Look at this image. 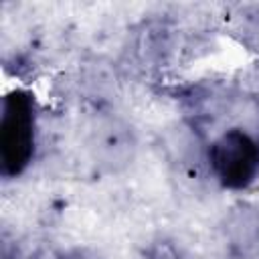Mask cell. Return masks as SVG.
<instances>
[{"mask_svg": "<svg viewBox=\"0 0 259 259\" xmlns=\"http://www.w3.org/2000/svg\"><path fill=\"white\" fill-rule=\"evenodd\" d=\"M36 144V105L34 95L14 89L2 99L0 113V166L2 176H20L34 156Z\"/></svg>", "mask_w": 259, "mask_h": 259, "instance_id": "obj_1", "label": "cell"}, {"mask_svg": "<svg viewBox=\"0 0 259 259\" xmlns=\"http://www.w3.org/2000/svg\"><path fill=\"white\" fill-rule=\"evenodd\" d=\"M214 178L229 190H245L259 176V142L241 127L225 130L208 146Z\"/></svg>", "mask_w": 259, "mask_h": 259, "instance_id": "obj_2", "label": "cell"}, {"mask_svg": "<svg viewBox=\"0 0 259 259\" xmlns=\"http://www.w3.org/2000/svg\"><path fill=\"white\" fill-rule=\"evenodd\" d=\"M91 150L99 166L109 172L123 170L134 160L136 138L127 123L115 117H103L97 121L91 134Z\"/></svg>", "mask_w": 259, "mask_h": 259, "instance_id": "obj_3", "label": "cell"}, {"mask_svg": "<svg viewBox=\"0 0 259 259\" xmlns=\"http://www.w3.org/2000/svg\"><path fill=\"white\" fill-rule=\"evenodd\" d=\"M225 241L235 259L259 255V208L251 202H237L225 217Z\"/></svg>", "mask_w": 259, "mask_h": 259, "instance_id": "obj_4", "label": "cell"}, {"mask_svg": "<svg viewBox=\"0 0 259 259\" xmlns=\"http://www.w3.org/2000/svg\"><path fill=\"white\" fill-rule=\"evenodd\" d=\"M146 259H184V255L180 253V249L168 241V239H158L148 247Z\"/></svg>", "mask_w": 259, "mask_h": 259, "instance_id": "obj_5", "label": "cell"}, {"mask_svg": "<svg viewBox=\"0 0 259 259\" xmlns=\"http://www.w3.org/2000/svg\"><path fill=\"white\" fill-rule=\"evenodd\" d=\"M28 259H67V257H63L53 247H38L32 255H28Z\"/></svg>", "mask_w": 259, "mask_h": 259, "instance_id": "obj_6", "label": "cell"}, {"mask_svg": "<svg viewBox=\"0 0 259 259\" xmlns=\"http://www.w3.org/2000/svg\"><path fill=\"white\" fill-rule=\"evenodd\" d=\"M67 259H99V257H95V255H89V253H81V251H77V253L69 255Z\"/></svg>", "mask_w": 259, "mask_h": 259, "instance_id": "obj_7", "label": "cell"}]
</instances>
